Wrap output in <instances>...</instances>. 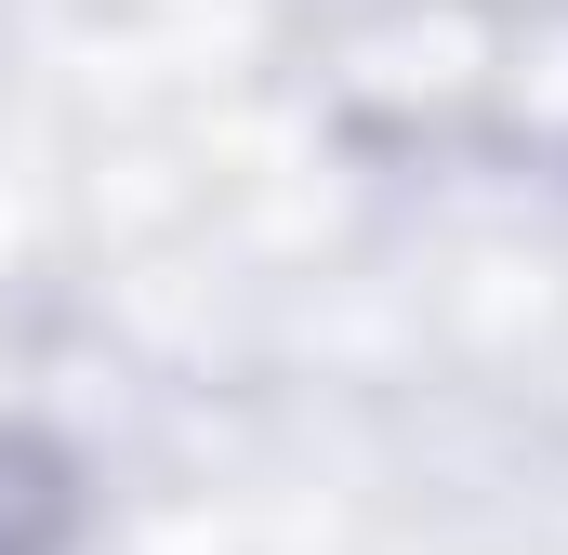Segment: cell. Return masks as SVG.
Masks as SVG:
<instances>
[{"mask_svg": "<svg viewBox=\"0 0 568 555\" xmlns=\"http://www.w3.org/2000/svg\"><path fill=\"white\" fill-rule=\"evenodd\" d=\"M53 543H67V476L27 436H0V555H53Z\"/></svg>", "mask_w": 568, "mask_h": 555, "instance_id": "cell-1", "label": "cell"}]
</instances>
